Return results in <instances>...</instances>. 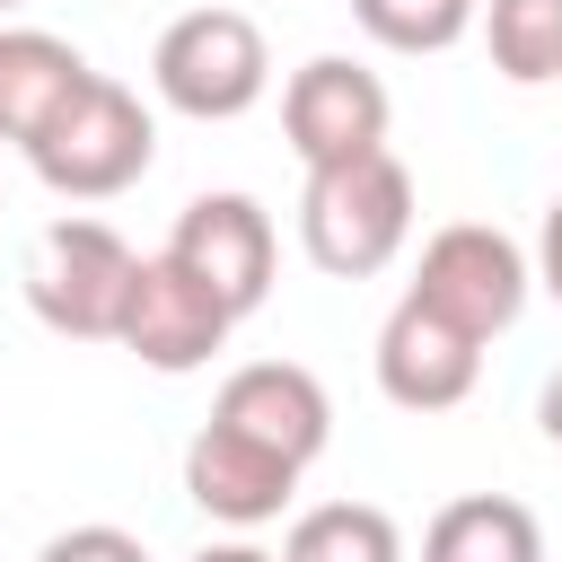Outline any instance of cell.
<instances>
[{
    "instance_id": "30bf717a",
    "label": "cell",
    "mask_w": 562,
    "mask_h": 562,
    "mask_svg": "<svg viewBox=\"0 0 562 562\" xmlns=\"http://www.w3.org/2000/svg\"><path fill=\"white\" fill-rule=\"evenodd\" d=\"M378 395L395 404V413H457L465 395H474V378H483V342L474 334H457L439 307H422L413 290L386 307V325H378Z\"/></svg>"
},
{
    "instance_id": "8fae6325",
    "label": "cell",
    "mask_w": 562,
    "mask_h": 562,
    "mask_svg": "<svg viewBox=\"0 0 562 562\" xmlns=\"http://www.w3.org/2000/svg\"><path fill=\"white\" fill-rule=\"evenodd\" d=\"M184 501L202 518H220V527H272L299 501V465L237 439V430H220V422H202L184 439Z\"/></svg>"
},
{
    "instance_id": "8992f818",
    "label": "cell",
    "mask_w": 562,
    "mask_h": 562,
    "mask_svg": "<svg viewBox=\"0 0 562 562\" xmlns=\"http://www.w3.org/2000/svg\"><path fill=\"white\" fill-rule=\"evenodd\" d=\"M228 334H237V316H228V307H220L167 246L132 263L114 342H123L140 369H158V378H193V369H211V360L228 351Z\"/></svg>"
},
{
    "instance_id": "4fadbf2b",
    "label": "cell",
    "mask_w": 562,
    "mask_h": 562,
    "mask_svg": "<svg viewBox=\"0 0 562 562\" xmlns=\"http://www.w3.org/2000/svg\"><path fill=\"white\" fill-rule=\"evenodd\" d=\"M422 562H544V527L509 492H457L422 527Z\"/></svg>"
},
{
    "instance_id": "e0dca14e",
    "label": "cell",
    "mask_w": 562,
    "mask_h": 562,
    "mask_svg": "<svg viewBox=\"0 0 562 562\" xmlns=\"http://www.w3.org/2000/svg\"><path fill=\"white\" fill-rule=\"evenodd\" d=\"M35 562H149V544L132 536V527H105V518H88V527H61Z\"/></svg>"
},
{
    "instance_id": "6da1fadb",
    "label": "cell",
    "mask_w": 562,
    "mask_h": 562,
    "mask_svg": "<svg viewBox=\"0 0 562 562\" xmlns=\"http://www.w3.org/2000/svg\"><path fill=\"white\" fill-rule=\"evenodd\" d=\"M299 246L316 272L334 281H369L413 246V176L395 149H360V158H325L299 184Z\"/></svg>"
},
{
    "instance_id": "52a82bcc",
    "label": "cell",
    "mask_w": 562,
    "mask_h": 562,
    "mask_svg": "<svg viewBox=\"0 0 562 562\" xmlns=\"http://www.w3.org/2000/svg\"><path fill=\"white\" fill-rule=\"evenodd\" d=\"M386 123H395V97L369 61L351 53H316L290 70L281 88V140L299 167H325V158H360V149H386Z\"/></svg>"
},
{
    "instance_id": "d6986e66",
    "label": "cell",
    "mask_w": 562,
    "mask_h": 562,
    "mask_svg": "<svg viewBox=\"0 0 562 562\" xmlns=\"http://www.w3.org/2000/svg\"><path fill=\"white\" fill-rule=\"evenodd\" d=\"M536 422H544V439L562 448V369H553V378L536 386Z\"/></svg>"
},
{
    "instance_id": "5b68a950",
    "label": "cell",
    "mask_w": 562,
    "mask_h": 562,
    "mask_svg": "<svg viewBox=\"0 0 562 562\" xmlns=\"http://www.w3.org/2000/svg\"><path fill=\"white\" fill-rule=\"evenodd\" d=\"M404 290H413L422 307H439L457 334L492 342V334L518 325V307H527V290H536V263H527V246H518L509 228H492V220H448V228L422 237V263H413Z\"/></svg>"
},
{
    "instance_id": "ac0fdd59",
    "label": "cell",
    "mask_w": 562,
    "mask_h": 562,
    "mask_svg": "<svg viewBox=\"0 0 562 562\" xmlns=\"http://www.w3.org/2000/svg\"><path fill=\"white\" fill-rule=\"evenodd\" d=\"M527 263H536V281H544V299L562 307V193L544 202V228H536V255H527Z\"/></svg>"
},
{
    "instance_id": "3957f363",
    "label": "cell",
    "mask_w": 562,
    "mask_h": 562,
    "mask_svg": "<svg viewBox=\"0 0 562 562\" xmlns=\"http://www.w3.org/2000/svg\"><path fill=\"white\" fill-rule=\"evenodd\" d=\"M149 88L193 123H237L272 88V44L246 9H184L149 44Z\"/></svg>"
},
{
    "instance_id": "2e32d148",
    "label": "cell",
    "mask_w": 562,
    "mask_h": 562,
    "mask_svg": "<svg viewBox=\"0 0 562 562\" xmlns=\"http://www.w3.org/2000/svg\"><path fill=\"white\" fill-rule=\"evenodd\" d=\"M351 18L386 53H448L474 26V0H351Z\"/></svg>"
},
{
    "instance_id": "9a60e30c",
    "label": "cell",
    "mask_w": 562,
    "mask_h": 562,
    "mask_svg": "<svg viewBox=\"0 0 562 562\" xmlns=\"http://www.w3.org/2000/svg\"><path fill=\"white\" fill-rule=\"evenodd\" d=\"M492 70L509 88H553L562 79V0H474Z\"/></svg>"
},
{
    "instance_id": "ba28073f",
    "label": "cell",
    "mask_w": 562,
    "mask_h": 562,
    "mask_svg": "<svg viewBox=\"0 0 562 562\" xmlns=\"http://www.w3.org/2000/svg\"><path fill=\"white\" fill-rule=\"evenodd\" d=\"M167 255L246 325L263 299H272V263H281V237H272V211L255 193H193L176 211V237Z\"/></svg>"
},
{
    "instance_id": "7a4b0ae2",
    "label": "cell",
    "mask_w": 562,
    "mask_h": 562,
    "mask_svg": "<svg viewBox=\"0 0 562 562\" xmlns=\"http://www.w3.org/2000/svg\"><path fill=\"white\" fill-rule=\"evenodd\" d=\"M149 158H158V123H149V105H140L123 79H105V70H88V79L44 114V132L26 140V167H35L44 193H61V202H114V193H132V184L149 176Z\"/></svg>"
},
{
    "instance_id": "277c9868",
    "label": "cell",
    "mask_w": 562,
    "mask_h": 562,
    "mask_svg": "<svg viewBox=\"0 0 562 562\" xmlns=\"http://www.w3.org/2000/svg\"><path fill=\"white\" fill-rule=\"evenodd\" d=\"M132 263H140V255H132L105 220L70 211V220H53V228L26 246L18 290H26V307H35L44 334H61V342H114V325H123V290H132Z\"/></svg>"
},
{
    "instance_id": "ffe728a7",
    "label": "cell",
    "mask_w": 562,
    "mask_h": 562,
    "mask_svg": "<svg viewBox=\"0 0 562 562\" xmlns=\"http://www.w3.org/2000/svg\"><path fill=\"white\" fill-rule=\"evenodd\" d=\"M193 562H281V553H263V544H246V536H228V544H202Z\"/></svg>"
},
{
    "instance_id": "5bb4252c",
    "label": "cell",
    "mask_w": 562,
    "mask_h": 562,
    "mask_svg": "<svg viewBox=\"0 0 562 562\" xmlns=\"http://www.w3.org/2000/svg\"><path fill=\"white\" fill-rule=\"evenodd\" d=\"M281 562H413V553H404V527L378 501H316V509L290 518Z\"/></svg>"
},
{
    "instance_id": "44dd1931",
    "label": "cell",
    "mask_w": 562,
    "mask_h": 562,
    "mask_svg": "<svg viewBox=\"0 0 562 562\" xmlns=\"http://www.w3.org/2000/svg\"><path fill=\"white\" fill-rule=\"evenodd\" d=\"M9 9H26V0H0V18H9Z\"/></svg>"
},
{
    "instance_id": "7c38bea8",
    "label": "cell",
    "mask_w": 562,
    "mask_h": 562,
    "mask_svg": "<svg viewBox=\"0 0 562 562\" xmlns=\"http://www.w3.org/2000/svg\"><path fill=\"white\" fill-rule=\"evenodd\" d=\"M79 79H88V53H79L70 35L0 18V140L26 149V140L44 132V114H53Z\"/></svg>"
},
{
    "instance_id": "9c48e42d",
    "label": "cell",
    "mask_w": 562,
    "mask_h": 562,
    "mask_svg": "<svg viewBox=\"0 0 562 562\" xmlns=\"http://www.w3.org/2000/svg\"><path fill=\"white\" fill-rule=\"evenodd\" d=\"M211 422L255 439V448H272V457H290L307 474L325 457V439H334V395H325V378L307 360H246V369L220 378Z\"/></svg>"
}]
</instances>
